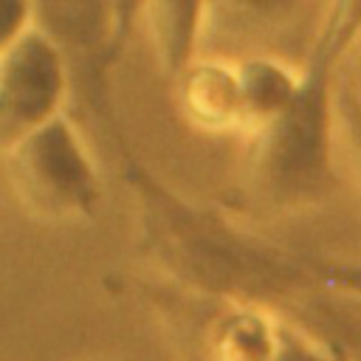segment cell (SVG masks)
<instances>
[{"label":"cell","mask_w":361,"mask_h":361,"mask_svg":"<svg viewBox=\"0 0 361 361\" xmlns=\"http://www.w3.org/2000/svg\"><path fill=\"white\" fill-rule=\"evenodd\" d=\"M336 279L341 285H350V288L361 290V265L358 268H336Z\"/></svg>","instance_id":"4fadbf2b"},{"label":"cell","mask_w":361,"mask_h":361,"mask_svg":"<svg viewBox=\"0 0 361 361\" xmlns=\"http://www.w3.org/2000/svg\"><path fill=\"white\" fill-rule=\"evenodd\" d=\"M234 79H237L240 127L248 130V135H254L288 110L299 85V71L288 68L274 56L257 54L234 65Z\"/></svg>","instance_id":"ba28073f"},{"label":"cell","mask_w":361,"mask_h":361,"mask_svg":"<svg viewBox=\"0 0 361 361\" xmlns=\"http://www.w3.org/2000/svg\"><path fill=\"white\" fill-rule=\"evenodd\" d=\"M116 3V17H118V34L124 39V34L130 31L133 20L138 17V8H141V0H113Z\"/></svg>","instance_id":"7c38bea8"},{"label":"cell","mask_w":361,"mask_h":361,"mask_svg":"<svg viewBox=\"0 0 361 361\" xmlns=\"http://www.w3.org/2000/svg\"><path fill=\"white\" fill-rule=\"evenodd\" d=\"M178 102L180 113L206 133H223L240 127L237 104V79L234 65L223 59L195 56L178 76Z\"/></svg>","instance_id":"52a82bcc"},{"label":"cell","mask_w":361,"mask_h":361,"mask_svg":"<svg viewBox=\"0 0 361 361\" xmlns=\"http://www.w3.org/2000/svg\"><path fill=\"white\" fill-rule=\"evenodd\" d=\"M31 28V0H0V48Z\"/></svg>","instance_id":"9c48e42d"},{"label":"cell","mask_w":361,"mask_h":361,"mask_svg":"<svg viewBox=\"0 0 361 361\" xmlns=\"http://www.w3.org/2000/svg\"><path fill=\"white\" fill-rule=\"evenodd\" d=\"M338 79L344 82V87L353 93V99L361 104V31L353 37L344 59H341V71Z\"/></svg>","instance_id":"8fae6325"},{"label":"cell","mask_w":361,"mask_h":361,"mask_svg":"<svg viewBox=\"0 0 361 361\" xmlns=\"http://www.w3.org/2000/svg\"><path fill=\"white\" fill-rule=\"evenodd\" d=\"M31 28L68 56L102 62L121 42L113 0H31Z\"/></svg>","instance_id":"5b68a950"},{"label":"cell","mask_w":361,"mask_h":361,"mask_svg":"<svg viewBox=\"0 0 361 361\" xmlns=\"http://www.w3.org/2000/svg\"><path fill=\"white\" fill-rule=\"evenodd\" d=\"M71 62L42 31L25 28L0 48V152L65 113Z\"/></svg>","instance_id":"277c9868"},{"label":"cell","mask_w":361,"mask_h":361,"mask_svg":"<svg viewBox=\"0 0 361 361\" xmlns=\"http://www.w3.org/2000/svg\"><path fill=\"white\" fill-rule=\"evenodd\" d=\"M209 11L212 0H141L138 17H144L155 62L169 79L200 56Z\"/></svg>","instance_id":"8992f818"},{"label":"cell","mask_w":361,"mask_h":361,"mask_svg":"<svg viewBox=\"0 0 361 361\" xmlns=\"http://www.w3.org/2000/svg\"><path fill=\"white\" fill-rule=\"evenodd\" d=\"M0 161L8 189L28 217L59 226L96 214L102 200L99 169L65 113L8 144Z\"/></svg>","instance_id":"3957f363"},{"label":"cell","mask_w":361,"mask_h":361,"mask_svg":"<svg viewBox=\"0 0 361 361\" xmlns=\"http://www.w3.org/2000/svg\"><path fill=\"white\" fill-rule=\"evenodd\" d=\"M228 3L245 17H257L265 23H285L296 11L299 0H228Z\"/></svg>","instance_id":"30bf717a"},{"label":"cell","mask_w":361,"mask_h":361,"mask_svg":"<svg viewBox=\"0 0 361 361\" xmlns=\"http://www.w3.org/2000/svg\"><path fill=\"white\" fill-rule=\"evenodd\" d=\"M138 206L141 248L186 285L214 293H262L282 288L288 268L251 245L217 217L166 192L144 166H127Z\"/></svg>","instance_id":"7a4b0ae2"},{"label":"cell","mask_w":361,"mask_h":361,"mask_svg":"<svg viewBox=\"0 0 361 361\" xmlns=\"http://www.w3.org/2000/svg\"><path fill=\"white\" fill-rule=\"evenodd\" d=\"M361 31V0H330L288 110L254 133L251 183L274 206L316 200L333 180V99L341 59Z\"/></svg>","instance_id":"6da1fadb"}]
</instances>
